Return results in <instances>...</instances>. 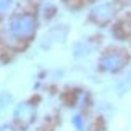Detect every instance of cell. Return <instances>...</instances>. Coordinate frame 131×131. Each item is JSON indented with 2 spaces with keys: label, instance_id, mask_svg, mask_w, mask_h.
Segmentation results:
<instances>
[{
  "label": "cell",
  "instance_id": "cell-1",
  "mask_svg": "<svg viewBox=\"0 0 131 131\" xmlns=\"http://www.w3.org/2000/svg\"><path fill=\"white\" fill-rule=\"evenodd\" d=\"M8 31L16 39H26L36 31V19L29 15H18L10 21Z\"/></svg>",
  "mask_w": 131,
  "mask_h": 131
},
{
  "label": "cell",
  "instance_id": "cell-2",
  "mask_svg": "<svg viewBox=\"0 0 131 131\" xmlns=\"http://www.w3.org/2000/svg\"><path fill=\"white\" fill-rule=\"evenodd\" d=\"M125 62H126V57L120 52H108L105 53L102 58H100V68L104 71H108V73H115L118 70L123 68Z\"/></svg>",
  "mask_w": 131,
  "mask_h": 131
},
{
  "label": "cell",
  "instance_id": "cell-3",
  "mask_svg": "<svg viewBox=\"0 0 131 131\" xmlns=\"http://www.w3.org/2000/svg\"><path fill=\"white\" fill-rule=\"evenodd\" d=\"M34 115H36V110L34 107L29 102H21L16 105V108H15V122H16L21 128H28L29 125L32 123L34 120Z\"/></svg>",
  "mask_w": 131,
  "mask_h": 131
},
{
  "label": "cell",
  "instance_id": "cell-4",
  "mask_svg": "<svg viewBox=\"0 0 131 131\" xmlns=\"http://www.w3.org/2000/svg\"><path fill=\"white\" fill-rule=\"evenodd\" d=\"M112 16H113V10L107 3L97 5V7H94L92 12H91V18H92L95 23H99V24L108 23L110 19H112Z\"/></svg>",
  "mask_w": 131,
  "mask_h": 131
},
{
  "label": "cell",
  "instance_id": "cell-5",
  "mask_svg": "<svg viewBox=\"0 0 131 131\" xmlns=\"http://www.w3.org/2000/svg\"><path fill=\"white\" fill-rule=\"evenodd\" d=\"M12 99H13V95L8 91H2L0 92V113H3L7 110V107L12 104Z\"/></svg>",
  "mask_w": 131,
  "mask_h": 131
},
{
  "label": "cell",
  "instance_id": "cell-6",
  "mask_svg": "<svg viewBox=\"0 0 131 131\" xmlns=\"http://www.w3.org/2000/svg\"><path fill=\"white\" fill-rule=\"evenodd\" d=\"M71 123L74 125V128H76L78 131H84V118L81 117V115H74Z\"/></svg>",
  "mask_w": 131,
  "mask_h": 131
},
{
  "label": "cell",
  "instance_id": "cell-7",
  "mask_svg": "<svg viewBox=\"0 0 131 131\" xmlns=\"http://www.w3.org/2000/svg\"><path fill=\"white\" fill-rule=\"evenodd\" d=\"M129 86H131V73L128 74V78L125 79V83H123V84H122V86H120L118 89H120V92H125V91H126Z\"/></svg>",
  "mask_w": 131,
  "mask_h": 131
},
{
  "label": "cell",
  "instance_id": "cell-8",
  "mask_svg": "<svg viewBox=\"0 0 131 131\" xmlns=\"http://www.w3.org/2000/svg\"><path fill=\"white\" fill-rule=\"evenodd\" d=\"M10 5H12V0H0V13L7 12L10 8Z\"/></svg>",
  "mask_w": 131,
  "mask_h": 131
},
{
  "label": "cell",
  "instance_id": "cell-9",
  "mask_svg": "<svg viewBox=\"0 0 131 131\" xmlns=\"http://www.w3.org/2000/svg\"><path fill=\"white\" fill-rule=\"evenodd\" d=\"M0 131H16V129H13L12 126H8V125H3V126H0Z\"/></svg>",
  "mask_w": 131,
  "mask_h": 131
}]
</instances>
